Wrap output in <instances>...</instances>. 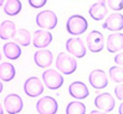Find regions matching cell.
Returning <instances> with one entry per match:
<instances>
[{
  "label": "cell",
  "instance_id": "cell-1",
  "mask_svg": "<svg viewBox=\"0 0 123 114\" xmlns=\"http://www.w3.org/2000/svg\"><path fill=\"white\" fill-rule=\"evenodd\" d=\"M56 67L64 75H71L77 68V62L67 53H59L56 57Z\"/></svg>",
  "mask_w": 123,
  "mask_h": 114
},
{
  "label": "cell",
  "instance_id": "cell-2",
  "mask_svg": "<svg viewBox=\"0 0 123 114\" xmlns=\"http://www.w3.org/2000/svg\"><path fill=\"white\" fill-rule=\"evenodd\" d=\"M87 20L81 15H73L66 21V30L73 36H78L87 30Z\"/></svg>",
  "mask_w": 123,
  "mask_h": 114
},
{
  "label": "cell",
  "instance_id": "cell-3",
  "mask_svg": "<svg viewBox=\"0 0 123 114\" xmlns=\"http://www.w3.org/2000/svg\"><path fill=\"white\" fill-rule=\"evenodd\" d=\"M57 16L52 10H43L36 16V24L43 29H54L57 26Z\"/></svg>",
  "mask_w": 123,
  "mask_h": 114
},
{
  "label": "cell",
  "instance_id": "cell-4",
  "mask_svg": "<svg viewBox=\"0 0 123 114\" xmlns=\"http://www.w3.org/2000/svg\"><path fill=\"white\" fill-rule=\"evenodd\" d=\"M42 77H43V81H44V84L49 90H58L64 84L63 75H61L55 69H52V68L46 69L45 72L43 73Z\"/></svg>",
  "mask_w": 123,
  "mask_h": 114
},
{
  "label": "cell",
  "instance_id": "cell-5",
  "mask_svg": "<svg viewBox=\"0 0 123 114\" xmlns=\"http://www.w3.org/2000/svg\"><path fill=\"white\" fill-rule=\"evenodd\" d=\"M36 110L39 114H56L58 111V103L52 96H44L36 103Z\"/></svg>",
  "mask_w": 123,
  "mask_h": 114
},
{
  "label": "cell",
  "instance_id": "cell-6",
  "mask_svg": "<svg viewBox=\"0 0 123 114\" xmlns=\"http://www.w3.org/2000/svg\"><path fill=\"white\" fill-rule=\"evenodd\" d=\"M24 91L27 96L29 97H37L43 94L44 92V84L38 77L31 76L27 78L25 84H24Z\"/></svg>",
  "mask_w": 123,
  "mask_h": 114
},
{
  "label": "cell",
  "instance_id": "cell-7",
  "mask_svg": "<svg viewBox=\"0 0 123 114\" xmlns=\"http://www.w3.org/2000/svg\"><path fill=\"white\" fill-rule=\"evenodd\" d=\"M94 104L97 108V110L104 112V113H110L115 108V101L114 97L110 93H101L96 95L94 100Z\"/></svg>",
  "mask_w": 123,
  "mask_h": 114
},
{
  "label": "cell",
  "instance_id": "cell-8",
  "mask_svg": "<svg viewBox=\"0 0 123 114\" xmlns=\"http://www.w3.org/2000/svg\"><path fill=\"white\" fill-rule=\"evenodd\" d=\"M3 106L7 113L9 114H18L21 112L24 108V102L21 96L18 94H9L3 100Z\"/></svg>",
  "mask_w": 123,
  "mask_h": 114
},
{
  "label": "cell",
  "instance_id": "cell-9",
  "mask_svg": "<svg viewBox=\"0 0 123 114\" xmlns=\"http://www.w3.org/2000/svg\"><path fill=\"white\" fill-rule=\"evenodd\" d=\"M87 48L92 53H100L104 48V36L98 30H92L86 37Z\"/></svg>",
  "mask_w": 123,
  "mask_h": 114
},
{
  "label": "cell",
  "instance_id": "cell-10",
  "mask_svg": "<svg viewBox=\"0 0 123 114\" xmlns=\"http://www.w3.org/2000/svg\"><path fill=\"white\" fill-rule=\"evenodd\" d=\"M66 50H67L72 56L77 57V58H83L86 55V47L81 38H69L66 42Z\"/></svg>",
  "mask_w": 123,
  "mask_h": 114
},
{
  "label": "cell",
  "instance_id": "cell-11",
  "mask_svg": "<svg viewBox=\"0 0 123 114\" xmlns=\"http://www.w3.org/2000/svg\"><path fill=\"white\" fill-rule=\"evenodd\" d=\"M88 82L95 90H103L109 85V78L103 69H94L88 75Z\"/></svg>",
  "mask_w": 123,
  "mask_h": 114
},
{
  "label": "cell",
  "instance_id": "cell-12",
  "mask_svg": "<svg viewBox=\"0 0 123 114\" xmlns=\"http://www.w3.org/2000/svg\"><path fill=\"white\" fill-rule=\"evenodd\" d=\"M104 29L117 33L123 29V15L120 12H113L106 18L102 25Z\"/></svg>",
  "mask_w": 123,
  "mask_h": 114
},
{
  "label": "cell",
  "instance_id": "cell-13",
  "mask_svg": "<svg viewBox=\"0 0 123 114\" xmlns=\"http://www.w3.org/2000/svg\"><path fill=\"white\" fill-rule=\"evenodd\" d=\"M31 40L36 48L44 49L53 42V35L48 30H36Z\"/></svg>",
  "mask_w": 123,
  "mask_h": 114
},
{
  "label": "cell",
  "instance_id": "cell-14",
  "mask_svg": "<svg viewBox=\"0 0 123 114\" xmlns=\"http://www.w3.org/2000/svg\"><path fill=\"white\" fill-rule=\"evenodd\" d=\"M53 53L48 49H39L34 54V62L40 68H47L53 64Z\"/></svg>",
  "mask_w": 123,
  "mask_h": 114
},
{
  "label": "cell",
  "instance_id": "cell-15",
  "mask_svg": "<svg viewBox=\"0 0 123 114\" xmlns=\"http://www.w3.org/2000/svg\"><path fill=\"white\" fill-rule=\"evenodd\" d=\"M68 93L72 97L76 98V100H84L88 96L90 91L83 82L75 81L68 86Z\"/></svg>",
  "mask_w": 123,
  "mask_h": 114
},
{
  "label": "cell",
  "instance_id": "cell-16",
  "mask_svg": "<svg viewBox=\"0 0 123 114\" xmlns=\"http://www.w3.org/2000/svg\"><path fill=\"white\" fill-rule=\"evenodd\" d=\"M88 13L92 19L96 20V21L103 20L107 15V6L105 0H98L95 3L91 5L88 9Z\"/></svg>",
  "mask_w": 123,
  "mask_h": 114
},
{
  "label": "cell",
  "instance_id": "cell-17",
  "mask_svg": "<svg viewBox=\"0 0 123 114\" xmlns=\"http://www.w3.org/2000/svg\"><path fill=\"white\" fill-rule=\"evenodd\" d=\"M106 49L109 53H117L123 49V33H113L106 39Z\"/></svg>",
  "mask_w": 123,
  "mask_h": 114
},
{
  "label": "cell",
  "instance_id": "cell-18",
  "mask_svg": "<svg viewBox=\"0 0 123 114\" xmlns=\"http://www.w3.org/2000/svg\"><path fill=\"white\" fill-rule=\"evenodd\" d=\"M2 53L5 57L8 59H11V60H15V59H18L21 55V48L20 46L16 42H7L2 47Z\"/></svg>",
  "mask_w": 123,
  "mask_h": 114
},
{
  "label": "cell",
  "instance_id": "cell-19",
  "mask_svg": "<svg viewBox=\"0 0 123 114\" xmlns=\"http://www.w3.org/2000/svg\"><path fill=\"white\" fill-rule=\"evenodd\" d=\"M16 34V26L12 21L10 20H5L0 25V38L2 40H8L12 39Z\"/></svg>",
  "mask_w": 123,
  "mask_h": 114
},
{
  "label": "cell",
  "instance_id": "cell-20",
  "mask_svg": "<svg viewBox=\"0 0 123 114\" xmlns=\"http://www.w3.org/2000/svg\"><path fill=\"white\" fill-rule=\"evenodd\" d=\"M16 69L15 66L10 63H1L0 64V79L3 82H10L15 78Z\"/></svg>",
  "mask_w": 123,
  "mask_h": 114
},
{
  "label": "cell",
  "instance_id": "cell-21",
  "mask_svg": "<svg viewBox=\"0 0 123 114\" xmlns=\"http://www.w3.org/2000/svg\"><path fill=\"white\" fill-rule=\"evenodd\" d=\"M23 5L19 0H7V2L3 5V11L8 16H16L21 11Z\"/></svg>",
  "mask_w": 123,
  "mask_h": 114
},
{
  "label": "cell",
  "instance_id": "cell-22",
  "mask_svg": "<svg viewBox=\"0 0 123 114\" xmlns=\"http://www.w3.org/2000/svg\"><path fill=\"white\" fill-rule=\"evenodd\" d=\"M13 40L16 44L20 46H24V47H26V46H29L30 42H31V37H30V34L29 31L27 29H21L19 30H16V34H15V36H13Z\"/></svg>",
  "mask_w": 123,
  "mask_h": 114
},
{
  "label": "cell",
  "instance_id": "cell-23",
  "mask_svg": "<svg viewBox=\"0 0 123 114\" xmlns=\"http://www.w3.org/2000/svg\"><path fill=\"white\" fill-rule=\"evenodd\" d=\"M65 112H66V114H85L86 113V106L83 102L73 101L67 104Z\"/></svg>",
  "mask_w": 123,
  "mask_h": 114
},
{
  "label": "cell",
  "instance_id": "cell-24",
  "mask_svg": "<svg viewBox=\"0 0 123 114\" xmlns=\"http://www.w3.org/2000/svg\"><path fill=\"white\" fill-rule=\"evenodd\" d=\"M109 76L115 83H123V67L112 66L109 69Z\"/></svg>",
  "mask_w": 123,
  "mask_h": 114
},
{
  "label": "cell",
  "instance_id": "cell-25",
  "mask_svg": "<svg viewBox=\"0 0 123 114\" xmlns=\"http://www.w3.org/2000/svg\"><path fill=\"white\" fill-rule=\"evenodd\" d=\"M106 6L114 11H121L123 9V0H106Z\"/></svg>",
  "mask_w": 123,
  "mask_h": 114
},
{
  "label": "cell",
  "instance_id": "cell-26",
  "mask_svg": "<svg viewBox=\"0 0 123 114\" xmlns=\"http://www.w3.org/2000/svg\"><path fill=\"white\" fill-rule=\"evenodd\" d=\"M47 2V0H28V3L32 8H42Z\"/></svg>",
  "mask_w": 123,
  "mask_h": 114
},
{
  "label": "cell",
  "instance_id": "cell-27",
  "mask_svg": "<svg viewBox=\"0 0 123 114\" xmlns=\"http://www.w3.org/2000/svg\"><path fill=\"white\" fill-rule=\"evenodd\" d=\"M114 94L117 100L123 101V84H119L114 87Z\"/></svg>",
  "mask_w": 123,
  "mask_h": 114
},
{
  "label": "cell",
  "instance_id": "cell-28",
  "mask_svg": "<svg viewBox=\"0 0 123 114\" xmlns=\"http://www.w3.org/2000/svg\"><path fill=\"white\" fill-rule=\"evenodd\" d=\"M114 63L117 65L123 67V52L119 53V54H117V55L114 56Z\"/></svg>",
  "mask_w": 123,
  "mask_h": 114
},
{
  "label": "cell",
  "instance_id": "cell-29",
  "mask_svg": "<svg viewBox=\"0 0 123 114\" xmlns=\"http://www.w3.org/2000/svg\"><path fill=\"white\" fill-rule=\"evenodd\" d=\"M90 114H106V113H104V112L100 111V110H94V111H91Z\"/></svg>",
  "mask_w": 123,
  "mask_h": 114
},
{
  "label": "cell",
  "instance_id": "cell-30",
  "mask_svg": "<svg viewBox=\"0 0 123 114\" xmlns=\"http://www.w3.org/2000/svg\"><path fill=\"white\" fill-rule=\"evenodd\" d=\"M119 114H123V102L120 104V106H119Z\"/></svg>",
  "mask_w": 123,
  "mask_h": 114
},
{
  "label": "cell",
  "instance_id": "cell-31",
  "mask_svg": "<svg viewBox=\"0 0 123 114\" xmlns=\"http://www.w3.org/2000/svg\"><path fill=\"white\" fill-rule=\"evenodd\" d=\"M2 90H3V84L1 83V81H0V93L2 92Z\"/></svg>",
  "mask_w": 123,
  "mask_h": 114
},
{
  "label": "cell",
  "instance_id": "cell-32",
  "mask_svg": "<svg viewBox=\"0 0 123 114\" xmlns=\"http://www.w3.org/2000/svg\"><path fill=\"white\" fill-rule=\"evenodd\" d=\"M0 114H3V108L1 105V103H0Z\"/></svg>",
  "mask_w": 123,
  "mask_h": 114
},
{
  "label": "cell",
  "instance_id": "cell-33",
  "mask_svg": "<svg viewBox=\"0 0 123 114\" xmlns=\"http://www.w3.org/2000/svg\"><path fill=\"white\" fill-rule=\"evenodd\" d=\"M3 3H5V0H0V7L2 6Z\"/></svg>",
  "mask_w": 123,
  "mask_h": 114
},
{
  "label": "cell",
  "instance_id": "cell-34",
  "mask_svg": "<svg viewBox=\"0 0 123 114\" xmlns=\"http://www.w3.org/2000/svg\"><path fill=\"white\" fill-rule=\"evenodd\" d=\"M1 58H2V57H1V52H0V62H1Z\"/></svg>",
  "mask_w": 123,
  "mask_h": 114
}]
</instances>
